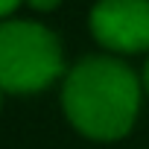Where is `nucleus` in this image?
<instances>
[{
	"instance_id": "nucleus-1",
	"label": "nucleus",
	"mask_w": 149,
	"mask_h": 149,
	"mask_svg": "<svg viewBox=\"0 0 149 149\" xmlns=\"http://www.w3.org/2000/svg\"><path fill=\"white\" fill-rule=\"evenodd\" d=\"M61 102L67 120L82 134L94 140H117L137 117L140 85L123 61L91 56L67 73Z\"/></svg>"
},
{
	"instance_id": "nucleus-2",
	"label": "nucleus",
	"mask_w": 149,
	"mask_h": 149,
	"mask_svg": "<svg viewBox=\"0 0 149 149\" xmlns=\"http://www.w3.org/2000/svg\"><path fill=\"white\" fill-rule=\"evenodd\" d=\"M61 73L58 38L32 21L0 24V91L32 94Z\"/></svg>"
},
{
	"instance_id": "nucleus-3",
	"label": "nucleus",
	"mask_w": 149,
	"mask_h": 149,
	"mask_svg": "<svg viewBox=\"0 0 149 149\" xmlns=\"http://www.w3.org/2000/svg\"><path fill=\"white\" fill-rule=\"evenodd\" d=\"M91 32L117 53L149 50V0H100L91 12Z\"/></svg>"
},
{
	"instance_id": "nucleus-4",
	"label": "nucleus",
	"mask_w": 149,
	"mask_h": 149,
	"mask_svg": "<svg viewBox=\"0 0 149 149\" xmlns=\"http://www.w3.org/2000/svg\"><path fill=\"white\" fill-rule=\"evenodd\" d=\"M26 3H29L32 9H38V12H50V9H56L58 0H26Z\"/></svg>"
},
{
	"instance_id": "nucleus-5",
	"label": "nucleus",
	"mask_w": 149,
	"mask_h": 149,
	"mask_svg": "<svg viewBox=\"0 0 149 149\" xmlns=\"http://www.w3.org/2000/svg\"><path fill=\"white\" fill-rule=\"evenodd\" d=\"M18 6H21V0H0V18L12 15V12H15Z\"/></svg>"
},
{
	"instance_id": "nucleus-6",
	"label": "nucleus",
	"mask_w": 149,
	"mask_h": 149,
	"mask_svg": "<svg viewBox=\"0 0 149 149\" xmlns=\"http://www.w3.org/2000/svg\"><path fill=\"white\" fill-rule=\"evenodd\" d=\"M143 85H146V91H149V61H146V70H143Z\"/></svg>"
}]
</instances>
